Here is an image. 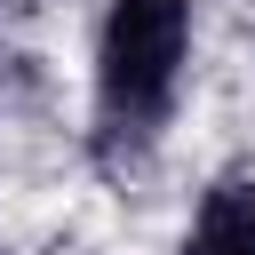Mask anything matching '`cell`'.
I'll return each instance as SVG.
<instances>
[{
    "label": "cell",
    "mask_w": 255,
    "mask_h": 255,
    "mask_svg": "<svg viewBox=\"0 0 255 255\" xmlns=\"http://www.w3.org/2000/svg\"><path fill=\"white\" fill-rule=\"evenodd\" d=\"M191 48V8L183 0H112L104 40H96V120L104 135H151L175 104Z\"/></svg>",
    "instance_id": "1"
},
{
    "label": "cell",
    "mask_w": 255,
    "mask_h": 255,
    "mask_svg": "<svg viewBox=\"0 0 255 255\" xmlns=\"http://www.w3.org/2000/svg\"><path fill=\"white\" fill-rule=\"evenodd\" d=\"M183 255H255V191L247 183H215L199 223H191V239H183Z\"/></svg>",
    "instance_id": "2"
}]
</instances>
